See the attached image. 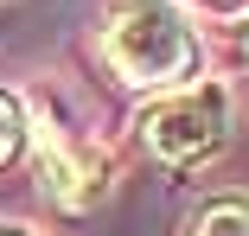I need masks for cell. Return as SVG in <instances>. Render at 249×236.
I'll return each mask as SVG.
<instances>
[{
	"label": "cell",
	"instance_id": "cell-1",
	"mask_svg": "<svg viewBox=\"0 0 249 236\" xmlns=\"http://www.w3.org/2000/svg\"><path fill=\"white\" fill-rule=\"evenodd\" d=\"M103 58L128 89H179L198 77L205 45L179 0H109L103 13Z\"/></svg>",
	"mask_w": 249,
	"mask_h": 236
},
{
	"label": "cell",
	"instance_id": "cell-2",
	"mask_svg": "<svg viewBox=\"0 0 249 236\" xmlns=\"http://www.w3.org/2000/svg\"><path fill=\"white\" fill-rule=\"evenodd\" d=\"M141 140L166 166H205L230 140V89L224 83H179L141 109Z\"/></svg>",
	"mask_w": 249,
	"mask_h": 236
},
{
	"label": "cell",
	"instance_id": "cell-6",
	"mask_svg": "<svg viewBox=\"0 0 249 236\" xmlns=\"http://www.w3.org/2000/svg\"><path fill=\"white\" fill-rule=\"evenodd\" d=\"M198 7H217V13H236L243 0H198Z\"/></svg>",
	"mask_w": 249,
	"mask_h": 236
},
{
	"label": "cell",
	"instance_id": "cell-8",
	"mask_svg": "<svg viewBox=\"0 0 249 236\" xmlns=\"http://www.w3.org/2000/svg\"><path fill=\"white\" fill-rule=\"evenodd\" d=\"M236 45H243V58H249V19H243V32H236Z\"/></svg>",
	"mask_w": 249,
	"mask_h": 236
},
{
	"label": "cell",
	"instance_id": "cell-3",
	"mask_svg": "<svg viewBox=\"0 0 249 236\" xmlns=\"http://www.w3.org/2000/svg\"><path fill=\"white\" fill-rule=\"evenodd\" d=\"M19 121H26V134H32V147H38L45 192H52L64 211H89L96 198H103V185H109V166H103V153L77 147V140L64 134V121L52 115V102H45V96H32Z\"/></svg>",
	"mask_w": 249,
	"mask_h": 236
},
{
	"label": "cell",
	"instance_id": "cell-7",
	"mask_svg": "<svg viewBox=\"0 0 249 236\" xmlns=\"http://www.w3.org/2000/svg\"><path fill=\"white\" fill-rule=\"evenodd\" d=\"M0 236H32V230H19V223H0Z\"/></svg>",
	"mask_w": 249,
	"mask_h": 236
},
{
	"label": "cell",
	"instance_id": "cell-5",
	"mask_svg": "<svg viewBox=\"0 0 249 236\" xmlns=\"http://www.w3.org/2000/svg\"><path fill=\"white\" fill-rule=\"evenodd\" d=\"M19 140H26V121H19V102L0 89V166H7L13 153H19Z\"/></svg>",
	"mask_w": 249,
	"mask_h": 236
},
{
	"label": "cell",
	"instance_id": "cell-4",
	"mask_svg": "<svg viewBox=\"0 0 249 236\" xmlns=\"http://www.w3.org/2000/svg\"><path fill=\"white\" fill-rule=\"evenodd\" d=\"M192 236H249V198H211L192 217Z\"/></svg>",
	"mask_w": 249,
	"mask_h": 236
}]
</instances>
